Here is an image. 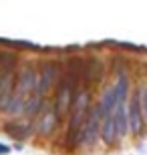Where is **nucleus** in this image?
<instances>
[{
    "label": "nucleus",
    "mask_w": 147,
    "mask_h": 155,
    "mask_svg": "<svg viewBox=\"0 0 147 155\" xmlns=\"http://www.w3.org/2000/svg\"><path fill=\"white\" fill-rule=\"evenodd\" d=\"M52 127H55V115L48 113V115L42 119V127H40V131H42V133H51Z\"/></svg>",
    "instance_id": "f03ea898"
},
{
    "label": "nucleus",
    "mask_w": 147,
    "mask_h": 155,
    "mask_svg": "<svg viewBox=\"0 0 147 155\" xmlns=\"http://www.w3.org/2000/svg\"><path fill=\"white\" fill-rule=\"evenodd\" d=\"M97 127H99V111H93L85 125V131H83V137L87 139V143H93L97 135Z\"/></svg>",
    "instance_id": "f257e3e1"
},
{
    "label": "nucleus",
    "mask_w": 147,
    "mask_h": 155,
    "mask_svg": "<svg viewBox=\"0 0 147 155\" xmlns=\"http://www.w3.org/2000/svg\"><path fill=\"white\" fill-rule=\"evenodd\" d=\"M131 127H133V131H139V109L135 103L131 107Z\"/></svg>",
    "instance_id": "7ed1b4c3"
},
{
    "label": "nucleus",
    "mask_w": 147,
    "mask_h": 155,
    "mask_svg": "<svg viewBox=\"0 0 147 155\" xmlns=\"http://www.w3.org/2000/svg\"><path fill=\"white\" fill-rule=\"evenodd\" d=\"M143 111H145V117H147V91L143 95Z\"/></svg>",
    "instance_id": "39448f33"
},
{
    "label": "nucleus",
    "mask_w": 147,
    "mask_h": 155,
    "mask_svg": "<svg viewBox=\"0 0 147 155\" xmlns=\"http://www.w3.org/2000/svg\"><path fill=\"white\" fill-rule=\"evenodd\" d=\"M0 151H8V147H4V145H0Z\"/></svg>",
    "instance_id": "423d86ee"
},
{
    "label": "nucleus",
    "mask_w": 147,
    "mask_h": 155,
    "mask_svg": "<svg viewBox=\"0 0 147 155\" xmlns=\"http://www.w3.org/2000/svg\"><path fill=\"white\" fill-rule=\"evenodd\" d=\"M113 137H115V125L111 119H107V123H105V139L113 141Z\"/></svg>",
    "instance_id": "20e7f679"
}]
</instances>
